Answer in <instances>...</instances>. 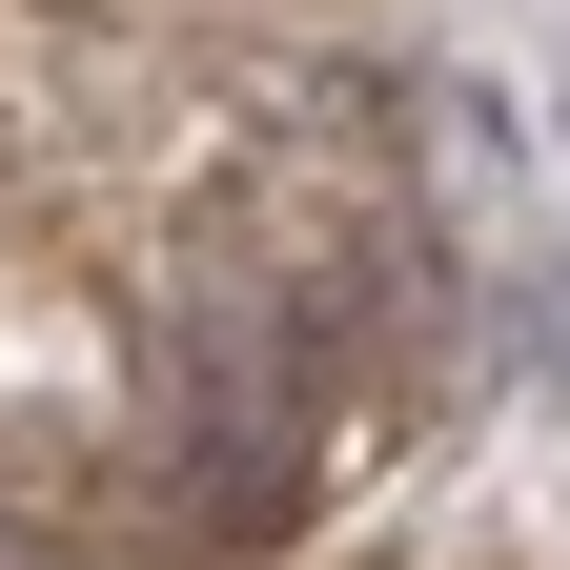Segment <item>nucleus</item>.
I'll return each mask as SVG.
<instances>
[{"label":"nucleus","mask_w":570,"mask_h":570,"mask_svg":"<svg viewBox=\"0 0 570 570\" xmlns=\"http://www.w3.org/2000/svg\"><path fill=\"white\" fill-rule=\"evenodd\" d=\"M0 570H21V550H0Z\"/></svg>","instance_id":"f257e3e1"}]
</instances>
